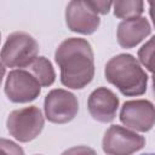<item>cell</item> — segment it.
Listing matches in <instances>:
<instances>
[{
	"instance_id": "6da1fadb",
	"label": "cell",
	"mask_w": 155,
	"mask_h": 155,
	"mask_svg": "<svg viewBox=\"0 0 155 155\" xmlns=\"http://www.w3.org/2000/svg\"><path fill=\"white\" fill-rule=\"evenodd\" d=\"M61 68V82L69 88L80 90L88 85L94 75L93 51L90 42L81 38H69L61 42L54 53Z\"/></svg>"
},
{
	"instance_id": "7a4b0ae2",
	"label": "cell",
	"mask_w": 155,
	"mask_h": 155,
	"mask_svg": "<svg viewBox=\"0 0 155 155\" xmlns=\"http://www.w3.org/2000/svg\"><path fill=\"white\" fill-rule=\"evenodd\" d=\"M105 79L125 96H140L147 90L148 75L139 62L127 53L113 57L105 65Z\"/></svg>"
},
{
	"instance_id": "3957f363",
	"label": "cell",
	"mask_w": 155,
	"mask_h": 155,
	"mask_svg": "<svg viewBox=\"0 0 155 155\" xmlns=\"http://www.w3.org/2000/svg\"><path fill=\"white\" fill-rule=\"evenodd\" d=\"M39 45L36 40L24 33L15 31L10 34L1 50V63L4 67L25 69L36 57Z\"/></svg>"
},
{
	"instance_id": "277c9868",
	"label": "cell",
	"mask_w": 155,
	"mask_h": 155,
	"mask_svg": "<svg viewBox=\"0 0 155 155\" xmlns=\"http://www.w3.org/2000/svg\"><path fill=\"white\" fill-rule=\"evenodd\" d=\"M7 130L18 142L25 143L35 139L44 128V116L39 108L31 105L10 113Z\"/></svg>"
},
{
	"instance_id": "5b68a950",
	"label": "cell",
	"mask_w": 155,
	"mask_h": 155,
	"mask_svg": "<svg viewBox=\"0 0 155 155\" xmlns=\"http://www.w3.org/2000/svg\"><path fill=\"white\" fill-rule=\"evenodd\" d=\"M145 144L143 136L130 128L113 125L103 137V150L107 155H132L140 150Z\"/></svg>"
},
{
	"instance_id": "8992f818",
	"label": "cell",
	"mask_w": 155,
	"mask_h": 155,
	"mask_svg": "<svg viewBox=\"0 0 155 155\" xmlns=\"http://www.w3.org/2000/svg\"><path fill=\"white\" fill-rule=\"evenodd\" d=\"M44 109L48 121L53 124H67L76 116L79 103L71 92L56 88L50 91L46 96Z\"/></svg>"
},
{
	"instance_id": "52a82bcc",
	"label": "cell",
	"mask_w": 155,
	"mask_h": 155,
	"mask_svg": "<svg viewBox=\"0 0 155 155\" xmlns=\"http://www.w3.org/2000/svg\"><path fill=\"white\" fill-rule=\"evenodd\" d=\"M41 85L27 69L11 70L5 81V93L11 102L28 103L39 97Z\"/></svg>"
},
{
	"instance_id": "ba28073f",
	"label": "cell",
	"mask_w": 155,
	"mask_h": 155,
	"mask_svg": "<svg viewBox=\"0 0 155 155\" xmlns=\"http://www.w3.org/2000/svg\"><path fill=\"white\" fill-rule=\"evenodd\" d=\"M120 120L132 131L148 132L155 125V107L147 99L127 101L122 104Z\"/></svg>"
},
{
	"instance_id": "9c48e42d",
	"label": "cell",
	"mask_w": 155,
	"mask_h": 155,
	"mask_svg": "<svg viewBox=\"0 0 155 155\" xmlns=\"http://www.w3.org/2000/svg\"><path fill=\"white\" fill-rule=\"evenodd\" d=\"M65 22L71 31L80 34L94 33L101 23L98 15L88 6L87 1H70L65 10Z\"/></svg>"
},
{
	"instance_id": "30bf717a",
	"label": "cell",
	"mask_w": 155,
	"mask_h": 155,
	"mask_svg": "<svg viewBox=\"0 0 155 155\" xmlns=\"http://www.w3.org/2000/svg\"><path fill=\"white\" fill-rule=\"evenodd\" d=\"M90 115L99 122H110L115 119L119 108V98L107 87L94 90L87 101Z\"/></svg>"
},
{
	"instance_id": "8fae6325",
	"label": "cell",
	"mask_w": 155,
	"mask_h": 155,
	"mask_svg": "<svg viewBox=\"0 0 155 155\" xmlns=\"http://www.w3.org/2000/svg\"><path fill=\"white\" fill-rule=\"evenodd\" d=\"M150 24L144 17L122 21L119 24L116 31L117 42L124 48L134 47L150 34Z\"/></svg>"
},
{
	"instance_id": "7c38bea8",
	"label": "cell",
	"mask_w": 155,
	"mask_h": 155,
	"mask_svg": "<svg viewBox=\"0 0 155 155\" xmlns=\"http://www.w3.org/2000/svg\"><path fill=\"white\" fill-rule=\"evenodd\" d=\"M41 86L47 87L54 82L56 74L51 62L45 57H36L27 68H25Z\"/></svg>"
},
{
	"instance_id": "4fadbf2b",
	"label": "cell",
	"mask_w": 155,
	"mask_h": 155,
	"mask_svg": "<svg viewBox=\"0 0 155 155\" xmlns=\"http://www.w3.org/2000/svg\"><path fill=\"white\" fill-rule=\"evenodd\" d=\"M114 15L117 18L131 19L139 17L144 11V2L139 0L133 1H115L113 2Z\"/></svg>"
},
{
	"instance_id": "5bb4252c",
	"label": "cell",
	"mask_w": 155,
	"mask_h": 155,
	"mask_svg": "<svg viewBox=\"0 0 155 155\" xmlns=\"http://www.w3.org/2000/svg\"><path fill=\"white\" fill-rule=\"evenodd\" d=\"M138 58L140 63L153 74V80H155V35L139 48Z\"/></svg>"
},
{
	"instance_id": "9a60e30c",
	"label": "cell",
	"mask_w": 155,
	"mask_h": 155,
	"mask_svg": "<svg viewBox=\"0 0 155 155\" xmlns=\"http://www.w3.org/2000/svg\"><path fill=\"white\" fill-rule=\"evenodd\" d=\"M0 148H1V155H24V151L19 145L5 138L1 139Z\"/></svg>"
},
{
	"instance_id": "2e32d148",
	"label": "cell",
	"mask_w": 155,
	"mask_h": 155,
	"mask_svg": "<svg viewBox=\"0 0 155 155\" xmlns=\"http://www.w3.org/2000/svg\"><path fill=\"white\" fill-rule=\"evenodd\" d=\"M87 4L97 15L98 13L107 15L113 6V2L110 1H87Z\"/></svg>"
},
{
	"instance_id": "e0dca14e",
	"label": "cell",
	"mask_w": 155,
	"mask_h": 155,
	"mask_svg": "<svg viewBox=\"0 0 155 155\" xmlns=\"http://www.w3.org/2000/svg\"><path fill=\"white\" fill-rule=\"evenodd\" d=\"M62 155H97V154L90 147L78 145V147H73V148H69L68 150L63 151Z\"/></svg>"
},
{
	"instance_id": "ac0fdd59",
	"label": "cell",
	"mask_w": 155,
	"mask_h": 155,
	"mask_svg": "<svg viewBox=\"0 0 155 155\" xmlns=\"http://www.w3.org/2000/svg\"><path fill=\"white\" fill-rule=\"evenodd\" d=\"M149 13L153 19V24L155 27V1H149Z\"/></svg>"
},
{
	"instance_id": "d6986e66",
	"label": "cell",
	"mask_w": 155,
	"mask_h": 155,
	"mask_svg": "<svg viewBox=\"0 0 155 155\" xmlns=\"http://www.w3.org/2000/svg\"><path fill=\"white\" fill-rule=\"evenodd\" d=\"M143 155H155V154H143Z\"/></svg>"
}]
</instances>
